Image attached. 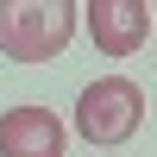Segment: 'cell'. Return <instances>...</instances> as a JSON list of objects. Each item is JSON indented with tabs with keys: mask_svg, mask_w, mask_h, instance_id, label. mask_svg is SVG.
Returning a JSON list of instances; mask_svg holds the SVG:
<instances>
[{
	"mask_svg": "<svg viewBox=\"0 0 157 157\" xmlns=\"http://www.w3.org/2000/svg\"><path fill=\"white\" fill-rule=\"evenodd\" d=\"M75 38V0H0V57L57 63Z\"/></svg>",
	"mask_w": 157,
	"mask_h": 157,
	"instance_id": "obj_1",
	"label": "cell"
},
{
	"mask_svg": "<svg viewBox=\"0 0 157 157\" xmlns=\"http://www.w3.org/2000/svg\"><path fill=\"white\" fill-rule=\"evenodd\" d=\"M69 132L50 107H6L0 113V157H63Z\"/></svg>",
	"mask_w": 157,
	"mask_h": 157,
	"instance_id": "obj_4",
	"label": "cell"
},
{
	"mask_svg": "<svg viewBox=\"0 0 157 157\" xmlns=\"http://www.w3.org/2000/svg\"><path fill=\"white\" fill-rule=\"evenodd\" d=\"M145 126V88L126 75H101L75 94V132L88 145H126Z\"/></svg>",
	"mask_w": 157,
	"mask_h": 157,
	"instance_id": "obj_2",
	"label": "cell"
},
{
	"mask_svg": "<svg viewBox=\"0 0 157 157\" xmlns=\"http://www.w3.org/2000/svg\"><path fill=\"white\" fill-rule=\"evenodd\" d=\"M88 38L101 57H138L151 38V6L145 0H88Z\"/></svg>",
	"mask_w": 157,
	"mask_h": 157,
	"instance_id": "obj_3",
	"label": "cell"
}]
</instances>
